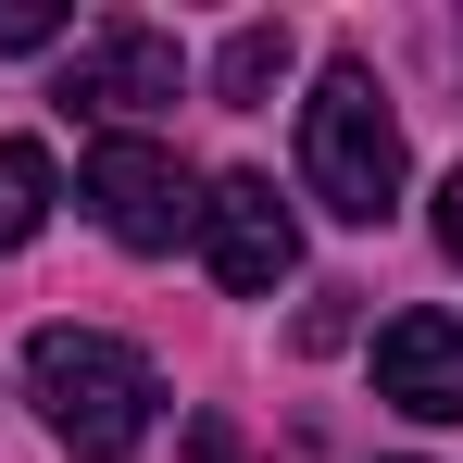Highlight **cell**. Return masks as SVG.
<instances>
[{
    "instance_id": "cell-1",
    "label": "cell",
    "mask_w": 463,
    "mask_h": 463,
    "mask_svg": "<svg viewBox=\"0 0 463 463\" xmlns=\"http://www.w3.org/2000/svg\"><path fill=\"white\" fill-rule=\"evenodd\" d=\"M25 401H38V426L63 439L76 463H113L151 439V364L126 351V338H100V326H38L25 338Z\"/></svg>"
},
{
    "instance_id": "cell-2",
    "label": "cell",
    "mask_w": 463,
    "mask_h": 463,
    "mask_svg": "<svg viewBox=\"0 0 463 463\" xmlns=\"http://www.w3.org/2000/svg\"><path fill=\"white\" fill-rule=\"evenodd\" d=\"M301 188L338 213V226H388L401 201V113L364 63H326L301 100Z\"/></svg>"
},
{
    "instance_id": "cell-3",
    "label": "cell",
    "mask_w": 463,
    "mask_h": 463,
    "mask_svg": "<svg viewBox=\"0 0 463 463\" xmlns=\"http://www.w3.org/2000/svg\"><path fill=\"white\" fill-rule=\"evenodd\" d=\"M76 201L100 213V238H126V250H175V238L201 226V201H188V163L163 151V138H88L76 163Z\"/></svg>"
},
{
    "instance_id": "cell-4",
    "label": "cell",
    "mask_w": 463,
    "mask_h": 463,
    "mask_svg": "<svg viewBox=\"0 0 463 463\" xmlns=\"http://www.w3.org/2000/svg\"><path fill=\"white\" fill-rule=\"evenodd\" d=\"M201 250H213V276H226L238 301H263V288L301 263V226H288L276 175H213V188H201Z\"/></svg>"
},
{
    "instance_id": "cell-5",
    "label": "cell",
    "mask_w": 463,
    "mask_h": 463,
    "mask_svg": "<svg viewBox=\"0 0 463 463\" xmlns=\"http://www.w3.org/2000/svg\"><path fill=\"white\" fill-rule=\"evenodd\" d=\"M175 88H188L175 38H163V25H138V13H113L76 63H63V113H151V100H175Z\"/></svg>"
},
{
    "instance_id": "cell-6",
    "label": "cell",
    "mask_w": 463,
    "mask_h": 463,
    "mask_svg": "<svg viewBox=\"0 0 463 463\" xmlns=\"http://www.w3.org/2000/svg\"><path fill=\"white\" fill-rule=\"evenodd\" d=\"M376 401L426 413V426H463V313H401L376 338Z\"/></svg>"
},
{
    "instance_id": "cell-7",
    "label": "cell",
    "mask_w": 463,
    "mask_h": 463,
    "mask_svg": "<svg viewBox=\"0 0 463 463\" xmlns=\"http://www.w3.org/2000/svg\"><path fill=\"white\" fill-rule=\"evenodd\" d=\"M51 201H63V175L38 138H0V250H25V238L51 226Z\"/></svg>"
},
{
    "instance_id": "cell-8",
    "label": "cell",
    "mask_w": 463,
    "mask_h": 463,
    "mask_svg": "<svg viewBox=\"0 0 463 463\" xmlns=\"http://www.w3.org/2000/svg\"><path fill=\"white\" fill-rule=\"evenodd\" d=\"M276 76H288V25H263V13H250L226 51H213V100H226V113H250Z\"/></svg>"
},
{
    "instance_id": "cell-9",
    "label": "cell",
    "mask_w": 463,
    "mask_h": 463,
    "mask_svg": "<svg viewBox=\"0 0 463 463\" xmlns=\"http://www.w3.org/2000/svg\"><path fill=\"white\" fill-rule=\"evenodd\" d=\"M63 38V0H0V51H51Z\"/></svg>"
},
{
    "instance_id": "cell-10",
    "label": "cell",
    "mask_w": 463,
    "mask_h": 463,
    "mask_svg": "<svg viewBox=\"0 0 463 463\" xmlns=\"http://www.w3.org/2000/svg\"><path fill=\"white\" fill-rule=\"evenodd\" d=\"M439 250H451V263H463V175H451V188H439Z\"/></svg>"
}]
</instances>
